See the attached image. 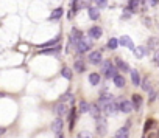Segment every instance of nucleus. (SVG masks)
Returning <instances> with one entry per match:
<instances>
[{"mask_svg":"<svg viewBox=\"0 0 159 138\" xmlns=\"http://www.w3.org/2000/svg\"><path fill=\"white\" fill-rule=\"evenodd\" d=\"M101 112L106 115V116H111V115H115L117 112H118V101H111L108 106H104L103 109H101Z\"/></svg>","mask_w":159,"mask_h":138,"instance_id":"f257e3e1","label":"nucleus"},{"mask_svg":"<svg viewBox=\"0 0 159 138\" xmlns=\"http://www.w3.org/2000/svg\"><path fill=\"white\" fill-rule=\"evenodd\" d=\"M92 47V44H90V40H87V39H81V40H78V42L75 44V51L78 53V54H81V53H86L89 48Z\"/></svg>","mask_w":159,"mask_h":138,"instance_id":"f03ea898","label":"nucleus"},{"mask_svg":"<svg viewBox=\"0 0 159 138\" xmlns=\"http://www.w3.org/2000/svg\"><path fill=\"white\" fill-rule=\"evenodd\" d=\"M95 129H97L98 136H104L106 133H108V123H106V119H104V118H98Z\"/></svg>","mask_w":159,"mask_h":138,"instance_id":"7ed1b4c3","label":"nucleus"},{"mask_svg":"<svg viewBox=\"0 0 159 138\" xmlns=\"http://www.w3.org/2000/svg\"><path fill=\"white\" fill-rule=\"evenodd\" d=\"M134 109V106H132L131 101H126V99H118V110L123 113H129L131 110Z\"/></svg>","mask_w":159,"mask_h":138,"instance_id":"20e7f679","label":"nucleus"},{"mask_svg":"<svg viewBox=\"0 0 159 138\" xmlns=\"http://www.w3.org/2000/svg\"><path fill=\"white\" fill-rule=\"evenodd\" d=\"M89 62L92 64V65H100L101 64V51H92L90 54H89Z\"/></svg>","mask_w":159,"mask_h":138,"instance_id":"39448f33","label":"nucleus"},{"mask_svg":"<svg viewBox=\"0 0 159 138\" xmlns=\"http://www.w3.org/2000/svg\"><path fill=\"white\" fill-rule=\"evenodd\" d=\"M87 36L90 39H100L103 36V30L100 28V26H90L89 31H87Z\"/></svg>","mask_w":159,"mask_h":138,"instance_id":"423d86ee","label":"nucleus"},{"mask_svg":"<svg viewBox=\"0 0 159 138\" xmlns=\"http://www.w3.org/2000/svg\"><path fill=\"white\" fill-rule=\"evenodd\" d=\"M53 112H55L56 116H64L65 113H67V106H65L62 101H59V103L55 106V109H53Z\"/></svg>","mask_w":159,"mask_h":138,"instance_id":"0eeeda50","label":"nucleus"},{"mask_svg":"<svg viewBox=\"0 0 159 138\" xmlns=\"http://www.w3.org/2000/svg\"><path fill=\"white\" fill-rule=\"evenodd\" d=\"M62 129H64V121H62V116H58L55 121L51 123V130L53 132H62Z\"/></svg>","mask_w":159,"mask_h":138,"instance_id":"6e6552de","label":"nucleus"},{"mask_svg":"<svg viewBox=\"0 0 159 138\" xmlns=\"http://www.w3.org/2000/svg\"><path fill=\"white\" fill-rule=\"evenodd\" d=\"M89 113H90V116H92V118L98 119V118H100V113H101V109H100V106H98L97 103L90 104V106H89Z\"/></svg>","mask_w":159,"mask_h":138,"instance_id":"1a4fd4ad","label":"nucleus"},{"mask_svg":"<svg viewBox=\"0 0 159 138\" xmlns=\"http://www.w3.org/2000/svg\"><path fill=\"white\" fill-rule=\"evenodd\" d=\"M87 14L92 20H98L100 19V8L98 6H89L87 8Z\"/></svg>","mask_w":159,"mask_h":138,"instance_id":"9d476101","label":"nucleus"},{"mask_svg":"<svg viewBox=\"0 0 159 138\" xmlns=\"http://www.w3.org/2000/svg\"><path fill=\"white\" fill-rule=\"evenodd\" d=\"M83 39V34H81V31L80 30H76V28H73L72 30V34H70V44H76L78 40H81Z\"/></svg>","mask_w":159,"mask_h":138,"instance_id":"9b49d317","label":"nucleus"},{"mask_svg":"<svg viewBox=\"0 0 159 138\" xmlns=\"http://www.w3.org/2000/svg\"><path fill=\"white\" fill-rule=\"evenodd\" d=\"M111 101H114V96H112V95H103L101 98H100V101H98V106H100V109H103L104 106H108Z\"/></svg>","mask_w":159,"mask_h":138,"instance_id":"f8f14e48","label":"nucleus"},{"mask_svg":"<svg viewBox=\"0 0 159 138\" xmlns=\"http://www.w3.org/2000/svg\"><path fill=\"white\" fill-rule=\"evenodd\" d=\"M123 47H126V48H129V50H134L136 47H134V44H132V40L128 37V36H122L120 37V40H118Z\"/></svg>","mask_w":159,"mask_h":138,"instance_id":"ddd939ff","label":"nucleus"},{"mask_svg":"<svg viewBox=\"0 0 159 138\" xmlns=\"http://www.w3.org/2000/svg\"><path fill=\"white\" fill-rule=\"evenodd\" d=\"M59 40H61V36H56L55 39H51V40H48V42H44V44H41L39 45V48H50V47H53V45H58L59 44Z\"/></svg>","mask_w":159,"mask_h":138,"instance_id":"4468645a","label":"nucleus"},{"mask_svg":"<svg viewBox=\"0 0 159 138\" xmlns=\"http://www.w3.org/2000/svg\"><path fill=\"white\" fill-rule=\"evenodd\" d=\"M73 68H75V72H76V73H83V72L86 70L84 61H83V59H76L75 64H73Z\"/></svg>","mask_w":159,"mask_h":138,"instance_id":"2eb2a0df","label":"nucleus"},{"mask_svg":"<svg viewBox=\"0 0 159 138\" xmlns=\"http://www.w3.org/2000/svg\"><path fill=\"white\" fill-rule=\"evenodd\" d=\"M115 67L118 68V70H120V72H129V65L126 64V62H123L122 59H115Z\"/></svg>","mask_w":159,"mask_h":138,"instance_id":"dca6fc26","label":"nucleus"},{"mask_svg":"<svg viewBox=\"0 0 159 138\" xmlns=\"http://www.w3.org/2000/svg\"><path fill=\"white\" fill-rule=\"evenodd\" d=\"M128 136H129V129H128V126H126V127L118 129V130L115 132V136H114V138H128Z\"/></svg>","mask_w":159,"mask_h":138,"instance_id":"f3484780","label":"nucleus"},{"mask_svg":"<svg viewBox=\"0 0 159 138\" xmlns=\"http://www.w3.org/2000/svg\"><path fill=\"white\" fill-rule=\"evenodd\" d=\"M62 12H64L62 8L53 9V11H51V14H50V20H58V19H61V17H62Z\"/></svg>","mask_w":159,"mask_h":138,"instance_id":"a211bd4d","label":"nucleus"},{"mask_svg":"<svg viewBox=\"0 0 159 138\" xmlns=\"http://www.w3.org/2000/svg\"><path fill=\"white\" fill-rule=\"evenodd\" d=\"M112 79H114V84H115V87H118V89L125 87V78H123L122 75H115Z\"/></svg>","mask_w":159,"mask_h":138,"instance_id":"6ab92c4d","label":"nucleus"},{"mask_svg":"<svg viewBox=\"0 0 159 138\" xmlns=\"http://www.w3.org/2000/svg\"><path fill=\"white\" fill-rule=\"evenodd\" d=\"M89 106L90 104H87V101L81 99V101H80V104H78V112L80 113H87L89 112Z\"/></svg>","mask_w":159,"mask_h":138,"instance_id":"aec40b11","label":"nucleus"},{"mask_svg":"<svg viewBox=\"0 0 159 138\" xmlns=\"http://www.w3.org/2000/svg\"><path fill=\"white\" fill-rule=\"evenodd\" d=\"M131 73V81L134 86H140V75L137 73V70H129Z\"/></svg>","mask_w":159,"mask_h":138,"instance_id":"412c9836","label":"nucleus"},{"mask_svg":"<svg viewBox=\"0 0 159 138\" xmlns=\"http://www.w3.org/2000/svg\"><path fill=\"white\" fill-rule=\"evenodd\" d=\"M59 50H61V47L56 45L55 48H42L39 53H41V54H56V53H59Z\"/></svg>","mask_w":159,"mask_h":138,"instance_id":"4be33fe9","label":"nucleus"},{"mask_svg":"<svg viewBox=\"0 0 159 138\" xmlns=\"http://www.w3.org/2000/svg\"><path fill=\"white\" fill-rule=\"evenodd\" d=\"M89 82L92 86H98L100 84V75L98 73H90L89 75Z\"/></svg>","mask_w":159,"mask_h":138,"instance_id":"5701e85b","label":"nucleus"},{"mask_svg":"<svg viewBox=\"0 0 159 138\" xmlns=\"http://www.w3.org/2000/svg\"><path fill=\"white\" fill-rule=\"evenodd\" d=\"M117 72H118V68H117L115 65H111V67H109V70L106 72L104 75H106V78H108V79H111V78H114L115 75H118Z\"/></svg>","mask_w":159,"mask_h":138,"instance_id":"b1692460","label":"nucleus"},{"mask_svg":"<svg viewBox=\"0 0 159 138\" xmlns=\"http://www.w3.org/2000/svg\"><path fill=\"white\" fill-rule=\"evenodd\" d=\"M132 106H134V109H140L142 106V98H140V95H132Z\"/></svg>","mask_w":159,"mask_h":138,"instance_id":"393cba45","label":"nucleus"},{"mask_svg":"<svg viewBox=\"0 0 159 138\" xmlns=\"http://www.w3.org/2000/svg\"><path fill=\"white\" fill-rule=\"evenodd\" d=\"M139 2H140V0H129V3H128V9H129L131 12H136V11H137V8H139Z\"/></svg>","mask_w":159,"mask_h":138,"instance_id":"a878e982","label":"nucleus"},{"mask_svg":"<svg viewBox=\"0 0 159 138\" xmlns=\"http://www.w3.org/2000/svg\"><path fill=\"white\" fill-rule=\"evenodd\" d=\"M132 51H134L136 58H137V59H140V58L143 56V54L147 53V48H145V47H137V48H134V50H132Z\"/></svg>","mask_w":159,"mask_h":138,"instance_id":"bb28decb","label":"nucleus"},{"mask_svg":"<svg viewBox=\"0 0 159 138\" xmlns=\"http://www.w3.org/2000/svg\"><path fill=\"white\" fill-rule=\"evenodd\" d=\"M111 65H112L111 61H101V64H100V70H101V73H106V72H108Z\"/></svg>","mask_w":159,"mask_h":138,"instance_id":"cd10ccee","label":"nucleus"},{"mask_svg":"<svg viewBox=\"0 0 159 138\" xmlns=\"http://www.w3.org/2000/svg\"><path fill=\"white\" fill-rule=\"evenodd\" d=\"M118 47V40L115 39V37H111L109 40H108V48H111V50H115Z\"/></svg>","mask_w":159,"mask_h":138,"instance_id":"c85d7f7f","label":"nucleus"},{"mask_svg":"<svg viewBox=\"0 0 159 138\" xmlns=\"http://www.w3.org/2000/svg\"><path fill=\"white\" fill-rule=\"evenodd\" d=\"M75 116H76V113H75V109H72V112L69 113V121H70V130H73V126H75Z\"/></svg>","mask_w":159,"mask_h":138,"instance_id":"c756f323","label":"nucleus"},{"mask_svg":"<svg viewBox=\"0 0 159 138\" xmlns=\"http://www.w3.org/2000/svg\"><path fill=\"white\" fill-rule=\"evenodd\" d=\"M61 75H62L65 79H72V72H70V68H67V67H64L62 70H61Z\"/></svg>","mask_w":159,"mask_h":138,"instance_id":"7c9ffc66","label":"nucleus"},{"mask_svg":"<svg viewBox=\"0 0 159 138\" xmlns=\"http://www.w3.org/2000/svg\"><path fill=\"white\" fill-rule=\"evenodd\" d=\"M142 89H143L145 92H150V90H151V86H150V81H148V79H143V82H142Z\"/></svg>","mask_w":159,"mask_h":138,"instance_id":"2f4dec72","label":"nucleus"},{"mask_svg":"<svg viewBox=\"0 0 159 138\" xmlns=\"http://www.w3.org/2000/svg\"><path fill=\"white\" fill-rule=\"evenodd\" d=\"M157 39H154V37H151L150 40H148V48H156L157 47Z\"/></svg>","mask_w":159,"mask_h":138,"instance_id":"473e14b6","label":"nucleus"},{"mask_svg":"<svg viewBox=\"0 0 159 138\" xmlns=\"http://www.w3.org/2000/svg\"><path fill=\"white\" fill-rule=\"evenodd\" d=\"M94 2H95V5L98 8H104L106 5H108V0H94Z\"/></svg>","mask_w":159,"mask_h":138,"instance_id":"72a5a7b5","label":"nucleus"},{"mask_svg":"<svg viewBox=\"0 0 159 138\" xmlns=\"http://www.w3.org/2000/svg\"><path fill=\"white\" fill-rule=\"evenodd\" d=\"M76 138H94V136H92L90 132H81V133H78Z\"/></svg>","mask_w":159,"mask_h":138,"instance_id":"f704fd0d","label":"nucleus"},{"mask_svg":"<svg viewBox=\"0 0 159 138\" xmlns=\"http://www.w3.org/2000/svg\"><path fill=\"white\" fill-rule=\"evenodd\" d=\"M156 96H157V93L154 90H150V103H153L156 99Z\"/></svg>","mask_w":159,"mask_h":138,"instance_id":"c9c22d12","label":"nucleus"},{"mask_svg":"<svg viewBox=\"0 0 159 138\" xmlns=\"http://www.w3.org/2000/svg\"><path fill=\"white\" fill-rule=\"evenodd\" d=\"M154 62H159V50H156L154 53Z\"/></svg>","mask_w":159,"mask_h":138,"instance_id":"e433bc0d","label":"nucleus"},{"mask_svg":"<svg viewBox=\"0 0 159 138\" xmlns=\"http://www.w3.org/2000/svg\"><path fill=\"white\" fill-rule=\"evenodd\" d=\"M55 138H64V135H62V132H56V135H55Z\"/></svg>","mask_w":159,"mask_h":138,"instance_id":"4c0bfd02","label":"nucleus"},{"mask_svg":"<svg viewBox=\"0 0 159 138\" xmlns=\"http://www.w3.org/2000/svg\"><path fill=\"white\" fill-rule=\"evenodd\" d=\"M5 132H6V129H5V127H0V135L5 133Z\"/></svg>","mask_w":159,"mask_h":138,"instance_id":"58836bf2","label":"nucleus"},{"mask_svg":"<svg viewBox=\"0 0 159 138\" xmlns=\"http://www.w3.org/2000/svg\"><path fill=\"white\" fill-rule=\"evenodd\" d=\"M157 64H159V62H157Z\"/></svg>","mask_w":159,"mask_h":138,"instance_id":"ea45409f","label":"nucleus"}]
</instances>
